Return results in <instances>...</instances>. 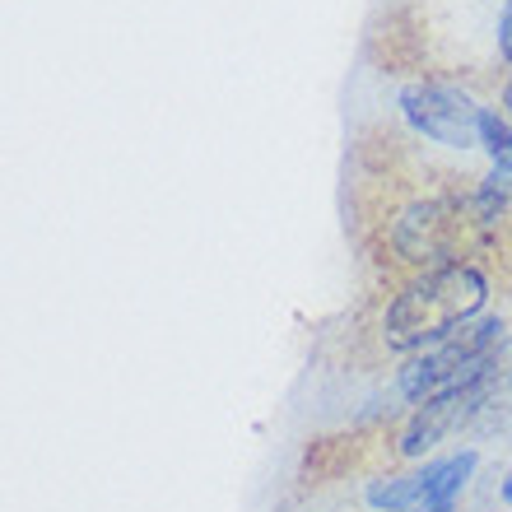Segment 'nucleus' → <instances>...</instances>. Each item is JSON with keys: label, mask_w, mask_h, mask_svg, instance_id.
Masks as SVG:
<instances>
[{"label": "nucleus", "mask_w": 512, "mask_h": 512, "mask_svg": "<svg viewBox=\"0 0 512 512\" xmlns=\"http://www.w3.org/2000/svg\"><path fill=\"white\" fill-rule=\"evenodd\" d=\"M489 303V280L471 261H443V266L424 270L405 284L401 294L387 303L382 317V336L391 350L419 354L452 336L457 326L475 322Z\"/></svg>", "instance_id": "1"}, {"label": "nucleus", "mask_w": 512, "mask_h": 512, "mask_svg": "<svg viewBox=\"0 0 512 512\" xmlns=\"http://www.w3.org/2000/svg\"><path fill=\"white\" fill-rule=\"evenodd\" d=\"M499 345H503L499 317H475V322L457 326L452 336H443L438 345H429V350H419L415 359L401 368V396L410 405H419V401H429L433 391L457 387V382L485 373V368H494V359H499Z\"/></svg>", "instance_id": "2"}, {"label": "nucleus", "mask_w": 512, "mask_h": 512, "mask_svg": "<svg viewBox=\"0 0 512 512\" xmlns=\"http://www.w3.org/2000/svg\"><path fill=\"white\" fill-rule=\"evenodd\" d=\"M494 378H499V364L485 368V373H475V378H466V382H457V387L433 391L429 401H419L415 410H410V419H405L401 438H396L401 457H424V452H433V447L443 443L447 433H457L461 424L489 401Z\"/></svg>", "instance_id": "3"}, {"label": "nucleus", "mask_w": 512, "mask_h": 512, "mask_svg": "<svg viewBox=\"0 0 512 512\" xmlns=\"http://www.w3.org/2000/svg\"><path fill=\"white\" fill-rule=\"evenodd\" d=\"M401 112H405V122L415 126L424 140H433V145H447V149L480 145V117H485V108L471 94L452 89V84H433V80L410 84L401 94Z\"/></svg>", "instance_id": "4"}, {"label": "nucleus", "mask_w": 512, "mask_h": 512, "mask_svg": "<svg viewBox=\"0 0 512 512\" xmlns=\"http://www.w3.org/2000/svg\"><path fill=\"white\" fill-rule=\"evenodd\" d=\"M452 238V219H447L443 205H410L401 219H396V247H401L405 261H424V256H438Z\"/></svg>", "instance_id": "5"}, {"label": "nucleus", "mask_w": 512, "mask_h": 512, "mask_svg": "<svg viewBox=\"0 0 512 512\" xmlns=\"http://www.w3.org/2000/svg\"><path fill=\"white\" fill-rule=\"evenodd\" d=\"M480 149L494 159V168L503 177H512V117L508 112L485 108V117H480Z\"/></svg>", "instance_id": "6"}, {"label": "nucleus", "mask_w": 512, "mask_h": 512, "mask_svg": "<svg viewBox=\"0 0 512 512\" xmlns=\"http://www.w3.org/2000/svg\"><path fill=\"white\" fill-rule=\"evenodd\" d=\"M499 56L512 66V0L499 10Z\"/></svg>", "instance_id": "7"}, {"label": "nucleus", "mask_w": 512, "mask_h": 512, "mask_svg": "<svg viewBox=\"0 0 512 512\" xmlns=\"http://www.w3.org/2000/svg\"><path fill=\"white\" fill-rule=\"evenodd\" d=\"M499 499L512 503V466H508V475H503V485H499Z\"/></svg>", "instance_id": "8"}, {"label": "nucleus", "mask_w": 512, "mask_h": 512, "mask_svg": "<svg viewBox=\"0 0 512 512\" xmlns=\"http://www.w3.org/2000/svg\"><path fill=\"white\" fill-rule=\"evenodd\" d=\"M503 112L512 117V80H508V89H503Z\"/></svg>", "instance_id": "9"}, {"label": "nucleus", "mask_w": 512, "mask_h": 512, "mask_svg": "<svg viewBox=\"0 0 512 512\" xmlns=\"http://www.w3.org/2000/svg\"><path fill=\"white\" fill-rule=\"evenodd\" d=\"M405 512H457V508H405Z\"/></svg>", "instance_id": "10"}]
</instances>
